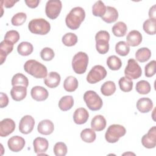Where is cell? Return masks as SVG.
<instances>
[{
	"label": "cell",
	"mask_w": 156,
	"mask_h": 156,
	"mask_svg": "<svg viewBox=\"0 0 156 156\" xmlns=\"http://www.w3.org/2000/svg\"><path fill=\"white\" fill-rule=\"evenodd\" d=\"M78 80L72 76L67 77L63 82V88L68 92H73L78 87Z\"/></svg>",
	"instance_id": "obj_26"
},
{
	"label": "cell",
	"mask_w": 156,
	"mask_h": 156,
	"mask_svg": "<svg viewBox=\"0 0 156 156\" xmlns=\"http://www.w3.org/2000/svg\"><path fill=\"white\" fill-rule=\"evenodd\" d=\"M20 36L18 31L11 30L6 32L4 37V40H8L12 42L13 44H15L20 40Z\"/></svg>",
	"instance_id": "obj_44"
},
{
	"label": "cell",
	"mask_w": 156,
	"mask_h": 156,
	"mask_svg": "<svg viewBox=\"0 0 156 156\" xmlns=\"http://www.w3.org/2000/svg\"><path fill=\"white\" fill-rule=\"evenodd\" d=\"M74 105V99L72 96H65L58 102V107L63 112L70 110Z\"/></svg>",
	"instance_id": "obj_27"
},
{
	"label": "cell",
	"mask_w": 156,
	"mask_h": 156,
	"mask_svg": "<svg viewBox=\"0 0 156 156\" xmlns=\"http://www.w3.org/2000/svg\"><path fill=\"white\" fill-rule=\"evenodd\" d=\"M106 124V119L102 115H101L94 116L91 121V129L98 132L103 130L105 128Z\"/></svg>",
	"instance_id": "obj_25"
},
{
	"label": "cell",
	"mask_w": 156,
	"mask_h": 156,
	"mask_svg": "<svg viewBox=\"0 0 156 156\" xmlns=\"http://www.w3.org/2000/svg\"><path fill=\"white\" fill-rule=\"evenodd\" d=\"M34 48L32 44L27 41H23L20 43L17 47L18 54L23 56H27L32 54Z\"/></svg>",
	"instance_id": "obj_30"
},
{
	"label": "cell",
	"mask_w": 156,
	"mask_h": 156,
	"mask_svg": "<svg viewBox=\"0 0 156 156\" xmlns=\"http://www.w3.org/2000/svg\"><path fill=\"white\" fill-rule=\"evenodd\" d=\"M60 76L57 72H50L44 79V84L50 88H56L60 83Z\"/></svg>",
	"instance_id": "obj_20"
},
{
	"label": "cell",
	"mask_w": 156,
	"mask_h": 156,
	"mask_svg": "<svg viewBox=\"0 0 156 156\" xmlns=\"http://www.w3.org/2000/svg\"><path fill=\"white\" fill-rule=\"evenodd\" d=\"M116 91V85L114 82L109 80L104 82L101 88V93L105 96H109L112 95Z\"/></svg>",
	"instance_id": "obj_33"
},
{
	"label": "cell",
	"mask_w": 156,
	"mask_h": 156,
	"mask_svg": "<svg viewBox=\"0 0 156 156\" xmlns=\"http://www.w3.org/2000/svg\"><path fill=\"white\" fill-rule=\"evenodd\" d=\"M126 133V130L123 126L119 124L110 125L105 134L106 141L110 143H115L123 136Z\"/></svg>",
	"instance_id": "obj_6"
},
{
	"label": "cell",
	"mask_w": 156,
	"mask_h": 156,
	"mask_svg": "<svg viewBox=\"0 0 156 156\" xmlns=\"http://www.w3.org/2000/svg\"><path fill=\"white\" fill-rule=\"evenodd\" d=\"M115 51L121 56H126L129 53L130 47L126 42L120 41L115 45Z\"/></svg>",
	"instance_id": "obj_39"
},
{
	"label": "cell",
	"mask_w": 156,
	"mask_h": 156,
	"mask_svg": "<svg viewBox=\"0 0 156 156\" xmlns=\"http://www.w3.org/2000/svg\"><path fill=\"white\" fill-rule=\"evenodd\" d=\"M89 118V113L85 108H77L73 115L74 122L77 124H85Z\"/></svg>",
	"instance_id": "obj_21"
},
{
	"label": "cell",
	"mask_w": 156,
	"mask_h": 156,
	"mask_svg": "<svg viewBox=\"0 0 156 156\" xmlns=\"http://www.w3.org/2000/svg\"><path fill=\"white\" fill-rule=\"evenodd\" d=\"M34 125L35 120L34 118L30 115H25L20 121V132L23 134H28L32 131Z\"/></svg>",
	"instance_id": "obj_12"
},
{
	"label": "cell",
	"mask_w": 156,
	"mask_h": 156,
	"mask_svg": "<svg viewBox=\"0 0 156 156\" xmlns=\"http://www.w3.org/2000/svg\"><path fill=\"white\" fill-rule=\"evenodd\" d=\"M33 145L35 153L38 155L44 153L47 151L49 146V143L44 138L37 137L34 140Z\"/></svg>",
	"instance_id": "obj_19"
},
{
	"label": "cell",
	"mask_w": 156,
	"mask_h": 156,
	"mask_svg": "<svg viewBox=\"0 0 156 156\" xmlns=\"http://www.w3.org/2000/svg\"><path fill=\"white\" fill-rule=\"evenodd\" d=\"M24 71L37 79L45 78L48 75L46 67L35 60H29L24 65Z\"/></svg>",
	"instance_id": "obj_2"
},
{
	"label": "cell",
	"mask_w": 156,
	"mask_h": 156,
	"mask_svg": "<svg viewBox=\"0 0 156 156\" xmlns=\"http://www.w3.org/2000/svg\"><path fill=\"white\" fill-rule=\"evenodd\" d=\"M136 108L141 113H146L150 112L153 108V102L148 98H142L138 100Z\"/></svg>",
	"instance_id": "obj_22"
},
{
	"label": "cell",
	"mask_w": 156,
	"mask_h": 156,
	"mask_svg": "<svg viewBox=\"0 0 156 156\" xmlns=\"http://www.w3.org/2000/svg\"><path fill=\"white\" fill-rule=\"evenodd\" d=\"M150 83L144 80L138 81L136 84V91L141 94H147L151 91Z\"/></svg>",
	"instance_id": "obj_37"
},
{
	"label": "cell",
	"mask_w": 156,
	"mask_h": 156,
	"mask_svg": "<svg viewBox=\"0 0 156 156\" xmlns=\"http://www.w3.org/2000/svg\"><path fill=\"white\" fill-rule=\"evenodd\" d=\"M9 104V98L5 93L3 92L1 93L0 98V107L1 108L5 107Z\"/></svg>",
	"instance_id": "obj_46"
},
{
	"label": "cell",
	"mask_w": 156,
	"mask_h": 156,
	"mask_svg": "<svg viewBox=\"0 0 156 156\" xmlns=\"http://www.w3.org/2000/svg\"><path fill=\"white\" fill-rule=\"evenodd\" d=\"M106 11V6L101 1L96 2L92 7L93 15L95 16L102 17L104 16Z\"/></svg>",
	"instance_id": "obj_36"
},
{
	"label": "cell",
	"mask_w": 156,
	"mask_h": 156,
	"mask_svg": "<svg viewBox=\"0 0 156 156\" xmlns=\"http://www.w3.org/2000/svg\"><path fill=\"white\" fill-rule=\"evenodd\" d=\"M110 34L106 30H100L95 35L96 49L101 54H106L109 50Z\"/></svg>",
	"instance_id": "obj_7"
},
{
	"label": "cell",
	"mask_w": 156,
	"mask_h": 156,
	"mask_svg": "<svg viewBox=\"0 0 156 156\" xmlns=\"http://www.w3.org/2000/svg\"><path fill=\"white\" fill-rule=\"evenodd\" d=\"M54 130V125L53 122L49 119H44L41 121L38 126V132L44 135H48L51 134Z\"/></svg>",
	"instance_id": "obj_18"
},
{
	"label": "cell",
	"mask_w": 156,
	"mask_h": 156,
	"mask_svg": "<svg viewBox=\"0 0 156 156\" xmlns=\"http://www.w3.org/2000/svg\"><path fill=\"white\" fill-rule=\"evenodd\" d=\"M83 100L88 108L92 111L100 110L103 105L102 99L93 90L87 91L84 93Z\"/></svg>",
	"instance_id": "obj_5"
},
{
	"label": "cell",
	"mask_w": 156,
	"mask_h": 156,
	"mask_svg": "<svg viewBox=\"0 0 156 156\" xmlns=\"http://www.w3.org/2000/svg\"><path fill=\"white\" fill-rule=\"evenodd\" d=\"M155 60H152L149 62L144 67L145 76L147 77H151L155 75Z\"/></svg>",
	"instance_id": "obj_45"
},
{
	"label": "cell",
	"mask_w": 156,
	"mask_h": 156,
	"mask_svg": "<svg viewBox=\"0 0 156 156\" xmlns=\"http://www.w3.org/2000/svg\"><path fill=\"white\" fill-rule=\"evenodd\" d=\"M12 86L22 85L25 87H27L29 85V80L26 76L21 73H16L15 74L11 80Z\"/></svg>",
	"instance_id": "obj_35"
},
{
	"label": "cell",
	"mask_w": 156,
	"mask_h": 156,
	"mask_svg": "<svg viewBox=\"0 0 156 156\" xmlns=\"http://www.w3.org/2000/svg\"><path fill=\"white\" fill-rule=\"evenodd\" d=\"M144 31L149 35H155L156 33V19L149 18L143 24Z\"/></svg>",
	"instance_id": "obj_32"
},
{
	"label": "cell",
	"mask_w": 156,
	"mask_h": 156,
	"mask_svg": "<svg viewBox=\"0 0 156 156\" xmlns=\"http://www.w3.org/2000/svg\"><path fill=\"white\" fill-rule=\"evenodd\" d=\"M10 95L15 101H22L27 95V87L22 85L13 86L10 90Z\"/></svg>",
	"instance_id": "obj_16"
},
{
	"label": "cell",
	"mask_w": 156,
	"mask_h": 156,
	"mask_svg": "<svg viewBox=\"0 0 156 156\" xmlns=\"http://www.w3.org/2000/svg\"><path fill=\"white\" fill-rule=\"evenodd\" d=\"M25 3L29 7L34 9V8H36L38 5V4L40 3V1H38V0H26Z\"/></svg>",
	"instance_id": "obj_47"
},
{
	"label": "cell",
	"mask_w": 156,
	"mask_h": 156,
	"mask_svg": "<svg viewBox=\"0 0 156 156\" xmlns=\"http://www.w3.org/2000/svg\"><path fill=\"white\" fill-rule=\"evenodd\" d=\"M26 144L24 139L20 136H13L10 138L7 141L9 149L12 152H18L21 151Z\"/></svg>",
	"instance_id": "obj_14"
},
{
	"label": "cell",
	"mask_w": 156,
	"mask_h": 156,
	"mask_svg": "<svg viewBox=\"0 0 156 156\" xmlns=\"http://www.w3.org/2000/svg\"><path fill=\"white\" fill-rule=\"evenodd\" d=\"M107 71L101 65H95L89 71L87 76V81L91 84L103 80L107 76Z\"/></svg>",
	"instance_id": "obj_8"
},
{
	"label": "cell",
	"mask_w": 156,
	"mask_h": 156,
	"mask_svg": "<svg viewBox=\"0 0 156 156\" xmlns=\"http://www.w3.org/2000/svg\"><path fill=\"white\" fill-rule=\"evenodd\" d=\"M2 2L4 3V5L5 8H11L18 1H13V0H5V1H2Z\"/></svg>",
	"instance_id": "obj_48"
},
{
	"label": "cell",
	"mask_w": 156,
	"mask_h": 156,
	"mask_svg": "<svg viewBox=\"0 0 156 156\" xmlns=\"http://www.w3.org/2000/svg\"><path fill=\"white\" fill-rule=\"evenodd\" d=\"M88 64V56L83 52H79L75 54L72 60V67L74 71L78 74H83Z\"/></svg>",
	"instance_id": "obj_4"
},
{
	"label": "cell",
	"mask_w": 156,
	"mask_h": 156,
	"mask_svg": "<svg viewBox=\"0 0 156 156\" xmlns=\"http://www.w3.org/2000/svg\"><path fill=\"white\" fill-rule=\"evenodd\" d=\"M118 18V10L113 7L107 6L106 11L101 19L107 23H112L117 20Z\"/></svg>",
	"instance_id": "obj_24"
},
{
	"label": "cell",
	"mask_w": 156,
	"mask_h": 156,
	"mask_svg": "<svg viewBox=\"0 0 156 156\" xmlns=\"http://www.w3.org/2000/svg\"><path fill=\"white\" fill-rule=\"evenodd\" d=\"M127 44L130 46H138L142 41V35L141 33L136 30H131L126 37Z\"/></svg>",
	"instance_id": "obj_23"
},
{
	"label": "cell",
	"mask_w": 156,
	"mask_h": 156,
	"mask_svg": "<svg viewBox=\"0 0 156 156\" xmlns=\"http://www.w3.org/2000/svg\"><path fill=\"white\" fill-rule=\"evenodd\" d=\"M151 57V51L147 48H141L138 49L135 53L136 60L143 63L147 61Z\"/></svg>",
	"instance_id": "obj_28"
},
{
	"label": "cell",
	"mask_w": 156,
	"mask_h": 156,
	"mask_svg": "<svg viewBox=\"0 0 156 156\" xmlns=\"http://www.w3.org/2000/svg\"><path fill=\"white\" fill-rule=\"evenodd\" d=\"M32 98L37 101H45L49 96L48 90L41 86H35L30 91Z\"/></svg>",
	"instance_id": "obj_15"
},
{
	"label": "cell",
	"mask_w": 156,
	"mask_h": 156,
	"mask_svg": "<svg viewBox=\"0 0 156 156\" xmlns=\"http://www.w3.org/2000/svg\"><path fill=\"white\" fill-rule=\"evenodd\" d=\"M125 77L132 80L139 78L142 74L140 66L133 58H130L127 62V65L124 69Z\"/></svg>",
	"instance_id": "obj_9"
},
{
	"label": "cell",
	"mask_w": 156,
	"mask_h": 156,
	"mask_svg": "<svg viewBox=\"0 0 156 156\" xmlns=\"http://www.w3.org/2000/svg\"><path fill=\"white\" fill-rule=\"evenodd\" d=\"M155 7H156V5H154L153 6H152L150 8V9L149 10V18L156 19V17H155Z\"/></svg>",
	"instance_id": "obj_49"
},
{
	"label": "cell",
	"mask_w": 156,
	"mask_h": 156,
	"mask_svg": "<svg viewBox=\"0 0 156 156\" xmlns=\"http://www.w3.org/2000/svg\"><path fill=\"white\" fill-rule=\"evenodd\" d=\"M27 19V15L24 12H19L13 16L11 23L13 26H19L23 25Z\"/></svg>",
	"instance_id": "obj_41"
},
{
	"label": "cell",
	"mask_w": 156,
	"mask_h": 156,
	"mask_svg": "<svg viewBox=\"0 0 156 156\" xmlns=\"http://www.w3.org/2000/svg\"><path fill=\"white\" fill-rule=\"evenodd\" d=\"M28 29L32 34L44 35L50 31L51 25L43 18H36L32 20L29 23Z\"/></svg>",
	"instance_id": "obj_3"
},
{
	"label": "cell",
	"mask_w": 156,
	"mask_h": 156,
	"mask_svg": "<svg viewBox=\"0 0 156 156\" xmlns=\"http://www.w3.org/2000/svg\"><path fill=\"white\" fill-rule=\"evenodd\" d=\"M107 65L111 70L116 71L121 68L122 66V62L119 57L113 55L107 58Z\"/></svg>",
	"instance_id": "obj_34"
},
{
	"label": "cell",
	"mask_w": 156,
	"mask_h": 156,
	"mask_svg": "<svg viewBox=\"0 0 156 156\" xmlns=\"http://www.w3.org/2000/svg\"><path fill=\"white\" fill-rule=\"evenodd\" d=\"M54 153L56 156H65L67 154L68 149L63 142L56 143L54 146Z\"/></svg>",
	"instance_id": "obj_42"
},
{
	"label": "cell",
	"mask_w": 156,
	"mask_h": 156,
	"mask_svg": "<svg viewBox=\"0 0 156 156\" xmlns=\"http://www.w3.org/2000/svg\"><path fill=\"white\" fill-rule=\"evenodd\" d=\"M55 54L52 49L50 48H44L40 52V57L44 61H50L54 57Z\"/></svg>",
	"instance_id": "obj_43"
},
{
	"label": "cell",
	"mask_w": 156,
	"mask_h": 156,
	"mask_svg": "<svg viewBox=\"0 0 156 156\" xmlns=\"http://www.w3.org/2000/svg\"><path fill=\"white\" fill-rule=\"evenodd\" d=\"M62 43L66 46H74L77 42V37L75 34L68 32L65 34L62 39Z\"/></svg>",
	"instance_id": "obj_38"
},
{
	"label": "cell",
	"mask_w": 156,
	"mask_h": 156,
	"mask_svg": "<svg viewBox=\"0 0 156 156\" xmlns=\"http://www.w3.org/2000/svg\"><path fill=\"white\" fill-rule=\"evenodd\" d=\"M13 44L12 42L4 40L0 43V58L1 64L2 65L6 59V57L13 51Z\"/></svg>",
	"instance_id": "obj_17"
},
{
	"label": "cell",
	"mask_w": 156,
	"mask_h": 156,
	"mask_svg": "<svg viewBox=\"0 0 156 156\" xmlns=\"http://www.w3.org/2000/svg\"><path fill=\"white\" fill-rule=\"evenodd\" d=\"M15 129V123L10 118H5L0 122V136L5 137L12 133Z\"/></svg>",
	"instance_id": "obj_13"
},
{
	"label": "cell",
	"mask_w": 156,
	"mask_h": 156,
	"mask_svg": "<svg viewBox=\"0 0 156 156\" xmlns=\"http://www.w3.org/2000/svg\"><path fill=\"white\" fill-rule=\"evenodd\" d=\"M62 8V2L58 0H49L46 4L45 13L46 16L51 19L57 18Z\"/></svg>",
	"instance_id": "obj_10"
},
{
	"label": "cell",
	"mask_w": 156,
	"mask_h": 156,
	"mask_svg": "<svg viewBox=\"0 0 156 156\" xmlns=\"http://www.w3.org/2000/svg\"><path fill=\"white\" fill-rule=\"evenodd\" d=\"M118 83L121 90L124 92H129L133 88V83L132 80L126 77H121Z\"/></svg>",
	"instance_id": "obj_40"
},
{
	"label": "cell",
	"mask_w": 156,
	"mask_h": 156,
	"mask_svg": "<svg viewBox=\"0 0 156 156\" xmlns=\"http://www.w3.org/2000/svg\"><path fill=\"white\" fill-rule=\"evenodd\" d=\"M127 25L122 21H118L112 27V32L115 36L118 37H124L127 32Z\"/></svg>",
	"instance_id": "obj_29"
},
{
	"label": "cell",
	"mask_w": 156,
	"mask_h": 156,
	"mask_svg": "<svg viewBox=\"0 0 156 156\" xmlns=\"http://www.w3.org/2000/svg\"><path fill=\"white\" fill-rule=\"evenodd\" d=\"M143 146L147 149L154 148L156 146V127H152L141 138Z\"/></svg>",
	"instance_id": "obj_11"
},
{
	"label": "cell",
	"mask_w": 156,
	"mask_h": 156,
	"mask_svg": "<svg viewBox=\"0 0 156 156\" xmlns=\"http://www.w3.org/2000/svg\"><path fill=\"white\" fill-rule=\"evenodd\" d=\"M85 18V12L83 8L76 7L71 10L65 18L66 26L71 30L77 29Z\"/></svg>",
	"instance_id": "obj_1"
},
{
	"label": "cell",
	"mask_w": 156,
	"mask_h": 156,
	"mask_svg": "<svg viewBox=\"0 0 156 156\" xmlns=\"http://www.w3.org/2000/svg\"><path fill=\"white\" fill-rule=\"evenodd\" d=\"M80 138L83 141L91 143L94 141L96 138L95 132L93 129H85L80 133Z\"/></svg>",
	"instance_id": "obj_31"
}]
</instances>
